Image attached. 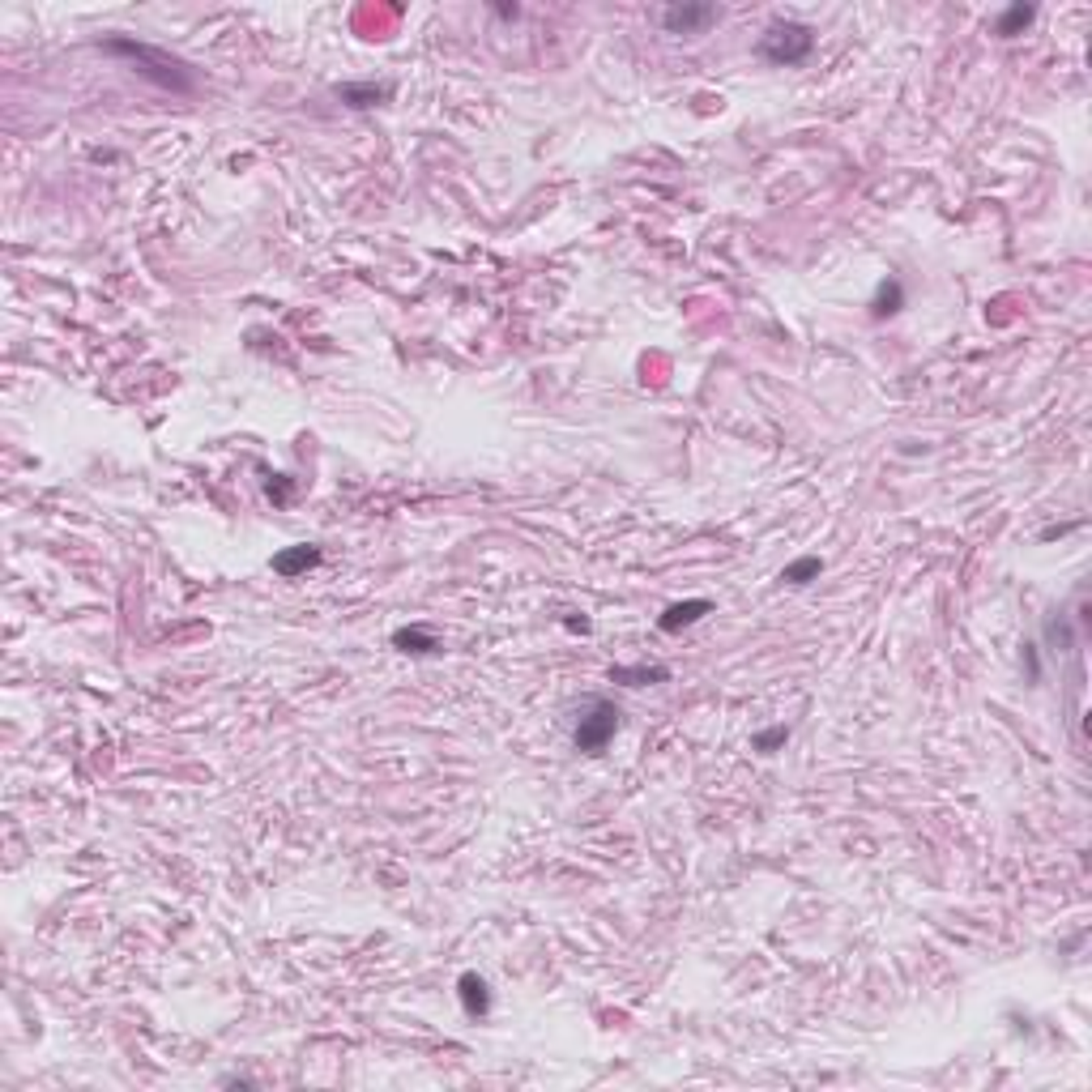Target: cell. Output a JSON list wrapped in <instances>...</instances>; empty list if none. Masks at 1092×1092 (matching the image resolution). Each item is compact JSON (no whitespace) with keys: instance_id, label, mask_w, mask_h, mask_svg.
<instances>
[{"instance_id":"cell-10","label":"cell","mask_w":1092,"mask_h":1092,"mask_svg":"<svg viewBox=\"0 0 1092 1092\" xmlns=\"http://www.w3.org/2000/svg\"><path fill=\"white\" fill-rule=\"evenodd\" d=\"M1032 17H1037V9H1032V5H1011V9H1003V17L994 22V35H1003V38L1020 35V30H1024Z\"/></svg>"},{"instance_id":"cell-13","label":"cell","mask_w":1092,"mask_h":1092,"mask_svg":"<svg viewBox=\"0 0 1092 1092\" xmlns=\"http://www.w3.org/2000/svg\"><path fill=\"white\" fill-rule=\"evenodd\" d=\"M785 738H790V726H772V730L756 734V751H777Z\"/></svg>"},{"instance_id":"cell-5","label":"cell","mask_w":1092,"mask_h":1092,"mask_svg":"<svg viewBox=\"0 0 1092 1092\" xmlns=\"http://www.w3.org/2000/svg\"><path fill=\"white\" fill-rule=\"evenodd\" d=\"M457 994H461L465 1016H486V1011H491V990H486V981L478 977V973H461Z\"/></svg>"},{"instance_id":"cell-8","label":"cell","mask_w":1092,"mask_h":1092,"mask_svg":"<svg viewBox=\"0 0 1092 1092\" xmlns=\"http://www.w3.org/2000/svg\"><path fill=\"white\" fill-rule=\"evenodd\" d=\"M671 671L666 666H615L610 682H628V687H645V682H666Z\"/></svg>"},{"instance_id":"cell-3","label":"cell","mask_w":1092,"mask_h":1092,"mask_svg":"<svg viewBox=\"0 0 1092 1092\" xmlns=\"http://www.w3.org/2000/svg\"><path fill=\"white\" fill-rule=\"evenodd\" d=\"M717 17H721L717 5H671V9H661V26L671 35H700Z\"/></svg>"},{"instance_id":"cell-1","label":"cell","mask_w":1092,"mask_h":1092,"mask_svg":"<svg viewBox=\"0 0 1092 1092\" xmlns=\"http://www.w3.org/2000/svg\"><path fill=\"white\" fill-rule=\"evenodd\" d=\"M619 708L610 704V700H584L581 717H576V730H572V743H576V751H584V756H597L602 747L615 738V730H619Z\"/></svg>"},{"instance_id":"cell-9","label":"cell","mask_w":1092,"mask_h":1092,"mask_svg":"<svg viewBox=\"0 0 1092 1092\" xmlns=\"http://www.w3.org/2000/svg\"><path fill=\"white\" fill-rule=\"evenodd\" d=\"M393 645H398L401 653H431V649H440V640H435L427 628H398V632H393Z\"/></svg>"},{"instance_id":"cell-11","label":"cell","mask_w":1092,"mask_h":1092,"mask_svg":"<svg viewBox=\"0 0 1092 1092\" xmlns=\"http://www.w3.org/2000/svg\"><path fill=\"white\" fill-rule=\"evenodd\" d=\"M901 303H905V290H901L896 278H888V282H879V295H875L870 311H875V316H892V311H901Z\"/></svg>"},{"instance_id":"cell-12","label":"cell","mask_w":1092,"mask_h":1092,"mask_svg":"<svg viewBox=\"0 0 1092 1092\" xmlns=\"http://www.w3.org/2000/svg\"><path fill=\"white\" fill-rule=\"evenodd\" d=\"M819 572H824V559L819 555H803V559H794L790 568L781 572V581H790V584H807V581H815Z\"/></svg>"},{"instance_id":"cell-4","label":"cell","mask_w":1092,"mask_h":1092,"mask_svg":"<svg viewBox=\"0 0 1092 1092\" xmlns=\"http://www.w3.org/2000/svg\"><path fill=\"white\" fill-rule=\"evenodd\" d=\"M708 610H713V602L708 597H692V602H674V606H666V615L658 619L661 632H679V628H692L695 619H704Z\"/></svg>"},{"instance_id":"cell-7","label":"cell","mask_w":1092,"mask_h":1092,"mask_svg":"<svg viewBox=\"0 0 1092 1092\" xmlns=\"http://www.w3.org/2000/svg\"><path fill=\"white\" fill-rule=\"evenodd\" d=\"M337 94H342V103H350V107H376V103H385L388 94H393V86H376V82H350V86H342Z\"/></svg>"},{"instance_id":"cell-2","label":"cell","mask_w":1092,"mask_h":1092,"mask_svg":"<svg viewBox=\"0 0 1092 1092\" xmlns=\"http://www.w3.org/2000/svg\"><path fill=\"white\" fill-rule=\"evenodd\" d=\"M811 48H815V30L803 22H772L759 38V56L772 64H798L807 60Z\"/></svg>"},{"instance_id":"cell-6","label":"cell","mask_w":1092,"mask_h":1092,"mask_svg":"<svg viewBox=\"0 0 1092 1092\" xmlns=\"http://www.w3.org/2000/svg\"><path fill=\"white\" fill-rule=\"evenodd\" d=\"M321 563V546H290V551H278L273 555V572L278 576H299V572H308Z\"/></svg>"}]
</instances>
